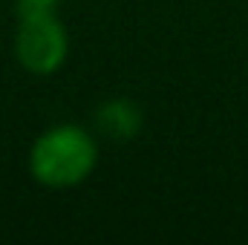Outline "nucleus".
<instances>
[{
	"label": "nucleus",
	"instance_id": "obj_4",
	"mask_svg": "<svg viewBox=\"0 0 248 245\" xmlns=\"http://www.w3.org/2000/svg\"><path fill=\"white\" fill-rule=\"evenodd\" d=\"M38 3H46V6H58L61 0H38Z\"/></svg>",
	"mask_w": 248,
	"mask_h": 245
},
{
	"label": "nucleus",
	"instance_id": "obj_3",
	"mask_svg": "<svg viewBox=\"0 0 248 245\" xmlns=\"http://www.w3.org/2000/svg\"><path fill=\"white\" fill-rule=\"evenodd\" d=\"M141 107L130 98H107L104 104H98L95 110V127L98 133H104L107 138L116 141H130L141 133Z\"/></svg>",
	"mask_w": 248,
	"mask_h": 245
},
{
	"label": "nucleus",
	"instance_id": "obj_2",
	"mask_svg": "<svg viewBox=\"0 0 248 245\" xmlns=\"http://www.w3.org/2000/svg\"><path fill=\"white\" fill-rule=\"evenodd\" d=\"M17 32H15V58L32 75L58 72L69 52V35L55 6L38 0H17Z\"/></svg>",
	"mask_w": 248,
	"mask_h": 245
},
{
	"label": "nucleus",
	"instance_id": "obj_1",
	"mask_svg": "<svg viewBox=\"0 0 248 245\" xmlns=\"http://www.w3.org/2000/svg\"><path fill=\"white\" fill-rule=\"evenodd\" d=\"M98 165V144L81 124H55L29 150V173L46 187H75Z\"/></svg>",
	"mask_w": 248,
	"mask_h": 245
}]
</instances>
